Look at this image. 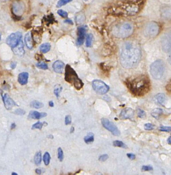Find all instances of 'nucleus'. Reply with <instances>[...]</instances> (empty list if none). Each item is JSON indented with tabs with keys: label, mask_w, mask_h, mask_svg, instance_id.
Wrapping results in <instances>:
<instances>
[{
	"label": "nucleus",
	"mask_w": 171,
	"mask_h": 175,
	"mask_svg": "<svg viewBox=\"0 0 171 175\" xmlns=\"http://www.w3.org/2000/svg\"><path fill=\"white\" fill-rule=\"evenodd\" d=\"M141 50L137 43L127 41L121 46L120 51V61L126 69H132L138 65L141 60Z\"/></svg>",
	"instance_id": "obj_1"
},
{
	"label": "nucleus",
	"mask_w": 171,
	"mask_h": 175,
	"mask_svg": "<svg viewBox=\"0 0 171 175\" xmlns=\"http://www.w3.org/2000/svg\"><path fill=\"white\" fill-rule=\"evenodd\" d=\"M125 84L131 94L138 97L146 95L151 90L150 80L146 75H139L134 79H128Z\"/></svg>",
	"instance_id": "obj_2"
},
{
	"label": "nucleus",
	"mask_w": 171,
	"mask_h": 175,
	"mask_svg": "<svg viewBox=\"0 0 171 175\" xmlns=\"http://www.w3.org/2000/svg\"><path fill=\"white\" fill-rule=\"evenodd\" d=\"M144 2V0L124 1L119 7V9L121 10V13L129 15H136L140 10Z\"/></svg>",
	"instance_id": "obj_3"
},
{
	"label": "nucleus",
	"mask_w": 171,
	"mask_h": 175,
	"mask_svg": "<svg viewBox=\"0 0 171 175\" xmlns=\"http://www.w3.org/2000/svg\"><path fill=\"white\" fill-rule=\"evenodd\" d=\"M134 29V25L132 23L123 22L115 26L112 33L117 38H128L133 34Z\"/></svg>",
	"instance_id": "obj_4"
},
{
	"label": "nucleus",
	"mask_w": 171,
	"mask_h": 175,
	"mask_svg": "<svg viewBox=\"0 0 171 175\" xmlns=\"http://www.w3.org/2000/svg\"><path fill=\"white\" fill-rule=\"evenodd\" d=\"M65 80L66 82L73 85L77 90H80L84 86V83L78 77L75 70L69 65L66 66Z\"/></svg>",
	"instance_id": "obj_5"
},
{
	"label": "nucleus",
	"mask_w": 171,
	"mask_h": 175,
	"mask_svg": "<svg viewBox=\"0 0 171 175\" xmlns=\"http://www.w3.org/2000/svg\"><path fill=\"white\" fill-rule=\"evenodd\" d=\"M165 70V64L162 60H156L150 66V73L155 80H159L162 78Z\"/></svg>",
	"instance_id": "obj_6"
},
{
	"label": "nucleus",
	"mask_w": 171,
	"mask_h": 175,
	"mask_svg": "<svg viewBox=\"0 0 171 175\" xmlns=\"http://www.w3.org/2000/svg\"><path fill=\"white\" fill-rule=\"evenodd\" d=\"M159 26L155 22L148 23L144 29V35L148 38H154L158 34Z\"/></svg>",
	"instance_id": "obj_7"
},
{
	"label": "nucleus",
	"mask_w": 171,
	"mask_h": 175,
	"mask_svg": "<svg viewBox=\"0 0 171 175\" xmlns=\"http://www.w3.org/2000/svg\"><path fill=\"white\" fill-rule=\"evenodd\" d=\"M92 86L94 90L100 95L106 94L110 90V87L101 80H94L92 82Z\"/></svg>",
	"instance_id": "obj_8"
},
{
	"label": "nucleus",
	"mask_w": 171,
	"mask_h": 175,
	"mask_svg": "<svg viewBox=\"0 0 171 175\" xmlns=\"http://www.w3.org/2000/svg\"><path fill=\"white\" fill-rule=\"evenodd\" d=\"M22 40V35L20 32L13 33L8 37L6 39V43L12 48L15 47Z\"/></svg>",
	"instance_id": "obj_9"
},
{
	"label": "nucleus",
	"mask_w": 171,
	"mask_h": 175,
	"mask_svg": "<svg viewBox=\"0 0 171 175\" xmlns=\"http://www.w3.org/2000/svg\"><path fill=\"white\" fill-rule=\"evenodd\" d=\"M101 121L103 127L107 130L110 131L113 135L115 136H119L120 135V132L113 123L112 122L108 119L104 118H102Z\"/></svg>",
	"instance_id": "obj_10"
},
{
	"label": "nucleus",
	"mask_w": 171,
	"mask_h": 175,
	"mask_svg": "<svg viewBox=\"0 0 171 175\" xmlns=\"http://www.w3.org/2000/svg\"><path fill=\"white\" fill-rule=\"evenodd\" d=\"M13 10L14 15L20 17V15H22L24 12L25 6L21 2L15 1L13 3Z\"/></svg>",
	"instance_id": "obj_11"
},
{
	"label": "nucleus",
	"mask_w": 171,
	"mask_h": 175,
	"mask_svg": "<svg viewBox=\"0 0 171 175\" xmlns=\"http://www.w3.org/2000/svg\"><path fill=\"white\" fill-rule=\"evenodd\" d=\"M3 100L5 108L7 110H10L15 106H18L16 103L7 94L3 96Z\"/></svg>",
	"instance_id": "obj_12"
},
{
	"label": "nucleus",
	"mask_w": 171,
	"mask_h": 175,
	"mask_svg": "<svg viewBox=\"0 0 171 175\" xmlns=\"http://www.w3.org/2000/svg\"><path fill=\"white\" fill-rule=\"evenodd\" d=\"M134 115V110L131 108H126L122 110L119 117L121 119H128L132 118Z\"/></svg>",
	"instance_id": "obj_13"
},
{
	"label": "nucleus",
	"mask_w": 171,
	"mask_h": 175,
	"mask_svg": "<svg viewBox=\"0 0 171 175\" xmlns=\"http://www.w3.org/2000/svg\"><path fill=\"white\" fill-rule=\"evenodd\" d=\"M78 39L77 41V44L78 46L82 45L84 41L86 33V27L85 26H82L78 28Z\"/></svg>",
	"instance_id": "obj_14"
},
{
	"label": "nucleus",
	"mask_w": 171,
	"mask_h": 175,
	"mask_svg": "<svg viewBox=\"0 0 171 175\" xmlns=\"http://www.w3.org/2000/svg\"><path fill=\"white\" fill-rule=\"evenodd\" d=\"M13 53L19 57H23L25 54V50L24 49V44L22 40L21 41L19 44L15 47L12 48Z\"/></svg>",
	"instance_id": "obj_15"
},
{
	"label": "nucleus",
	"mask_w": 171,
	"mask_h": 175,
	"mask_svg": "<svg viewBox=\"0 0 171 175\" xmlns=\"http://www.w3.org/2000/svg\"><path fill=\"white\" fill-rule=\"evenodd\" d=\"M162 49L165 52L168 53L171 51V38L170 35L165 36L161 42Z\"/></svg>",
	"instance_id": "obj_16"
},
{
	"label": "nucleus",
	"mask_w": 171,
	"mask_h": 175,
	"mask_svg": "<svg viewBox=\"0 0 171 175\" xmlns=\"http://www.w3.org/2000/svg\"><path fill=\"white\" fill-rule=\"evenodd\" d=\"M65 66L64 63L60 60H57L53 63V68L55 73H62L63 69Z\"/></svg>",
	"instance_id": "obj_17"
},
{
	"label": "nucleus",
	"mask_w": 171,
	"mask_h": 175,
	"mask_svg": "<svg viewBox=\"0 0 171 175\" xmlns=\"http://www.w3.org/2000/svg\"><path fill=\"white\" fill-rule=\"evenodd\" d=\"M47 114L46 113H40L37 111L32 110L30 111L29 115L28 116V118L31 119H40L42 118L46 117Z\"/></svg>",
	"instance_id": "obj_18"
},
{
	"label": "nucleus",
	"mask_w": 171,
	"mask_h": 175,
	"mask_svg": "<svg viewBox=\"0 0 171 175\" xmlns=\"http://www.w3.org/2000/svg\"><path fill=\"white\" fill-rule=\"evenodd\" d=\"M25 45L29 49H32L33 47V36L31 32H28L25 35L24 38Z\"/></svg>",
	"instance_id": "obj_19"
},
{
	"label": "nucleus",
	"mask_w": 171,
	"mask_h": 175,
	"mask_svg": "<svg viewBox=\"0 0 171 175\" xmlns=\"http://www.w3.org/2000/svg\"><path fill=\"white\" fill-rule=\"evenodd\" d=\"M29 77V74L27 72L20 73L18 75V82L21 85H26L28 82V79Z\"/></svg>",
	"instance_id": "obj_20"
},
{
	"label": "nucleus",
	"mask_w": 171,
	"mask_h": 175,
	"mask_svg": "<svg viewBox=\"0 0 171 175\" xmlns=\"http://www.w3.org/2000/svg\"><path fill=\"white\" fill-rule=\"evenodd\" d=\"M163 110L160 108H156L154 109L152 111L151 113V115L152 116V117H153L154 118H155L156 119L158 120L160 119V118L161 117V116L163 115Z\"/></svg>",
	"instance_id": "obj_21"
},
{
	"label": "nucleus",
	"mask_w": 171,
	"mask_h": 175,
	"mask_svg": "<svg viewBox=\"0 0 171 175\" xmlns=\"http://www.w3.org/2000/svg\"><path fill=\"white\" fill-rule=\"evenodd\" d=\"M156 100L158 103L159 104L161 105H164V103L165 102L166 100V96L163 93H159L155 96Z\"/></svg>",
	"instance_id": "obj_22"
},
{
	"label": "nucleus",
	"mask_w": 171,
	"mask_h": 175,
	"mask_svg": "<svg viewBox=\"0 0 171 175\" xmlns=\"http://www.w3.org/2000/svg\"><path fill=\"white\" fill-rule=\"evenodd\" d=\"M50 48H51V45L48 43H43L40 46V50L41 52L43 53H48L50 50Z\"/></svg>",
	"instance_id": "obj_23"
},
{
	"label": "nucleus",
	"mask_w": 171,
	"mask_h": 175,
	"mask_svg": "<svg viewBox=\"0 0 171 175\" xmlns=\"http://www.w3.org/2000/svg\"><path fill=\"white\" fill-rule=\"evenodd\" d=\"M84 140L86 144H90L94 141V134L93 133H88L87 135L84 138Z\"/></svg>",
	"instance_id": "obj_24"
},
{
	"label": "nucleus",
	"mask_w": 171,
	"mask_h": 175,
	"mask_svg": "<svg viewBox=\"0 0 171 175\" xmlns=\"http://www.w3.org/2000/svg\"><path fill=\"white\" fill-rule=\"evenodd\" d=\"M30 106L31 108H41L44 107V104L43 103L39 102L38 101H33L30 103Z\"/></svg>",
	"instance_id": "obj_25"
},
{
	"label": "nucleus",
	"mask_w": 171,
	"mask_h": 175,
	"mask_svg": "<svg viewBox=\"0 0 171 175\" xmlns=\"http://www.w3.org/2000/svg\"><path fill=\"white\" fill-rule=\"evenodd\" d=\"M34 162L36 165H40L42 162V154L41 152H38L35 153L34 157Z\"/></svg>",
	"instance_id": "obj_26"
},
{
	"label": "nucleus",
	"mask_w": 171,
	"mask_h": 175,
	"mask_svg": "<svg viewBox=\"0 0 171 175\" xmlns=\"http://www.w3.org/2000/svg\"><path fill=\"white\" fill-rule=\"evenodd\" d=\"M93 35L92 33L88 34L87 36L85 44L86 47H91L92 44V42L93 41Z\"/></svg>",
	"instance_id": "obj_27"
},
{
	"label": "nucleus",
	"mask_w": 171,
	"mask_h": 175,
	"mask_svg": "<svg viewBox=\"0 0 171 175\" xmlns=\"http://www.w3.org/2000/svg\"><path fill=\"white\" fill-rule=\"evenodd\" d=\"M36 66L39 68L41 69H43V70H46L48 68L47 64L44 62H43V61H41V62H39L38 63H37Z\"/></svg>",
	"instance_id": "obj_28"
},
{
	"label": "nucleus",
	"mask_w": 171,
	"mask_h": 175,
	"mask_svg": "<svg viewBox=\"0 0 171 175\" xmlns=\"http://www.w3.org/2000/svg\"><path fill=\"white\" fill-rule=\"evenodd\" d=\"M113 145L115 147H119V148H127V146L121 141H119V140H116L114 141L113 142Z\"/></svg>",
	"instance_id": "obj_29"
},
{
	"label": "nucleus",
	"mask_w": 171,
	"mask_h": 175,
	"mask_svg": "<svg viewBox=\"0 0 171 175\" xmlns=\"http://www.w3.org/2000/svg\"><path fill=\"white\" fill-rule=\"evenodd\" d=\"M43 161L45 165H48L50 163V156L48 152H46L43 156Z\"/></svg>",
	"instance_id": "obj_30"
},
{
	"label": "nucleus",
	"mask_w": 171,
	"mask_h": 175,
	"mask_svg": "<svg viewBox=\"0 0 171 175\" xmlns=\"http://www.w3.org/2000/svg\"><path fill=\"white\" fill-rule=\"evenodd\" d=\"M62 90V87L60 85H57L55 86L53 92H54V94L55 95L57 98L59 97L60 94Z\"/></svg>",
	"instance_id": "obj_31"
},
{
	"label": "nucleus",
	"mask_w": 171,
	"mask_h": 175,
	"mask_svg": "<svg viewBox=\"0 0 171 175\" xmlns=\"http://www.w3.org/2000/svg\"><path fill=\"white\" fill-rule=\"evenodd\" d=\"M73 0H59L57 3V7L60 8L63 6L65 5L69 2H71Z\"/></svg>",
	"instance_id": "obj_32"
},
{
	"label": "nucleus",
	"mask_w": 171,
	"mask_h": 175,
	"mask_svg": "<svg viewBox=\"0 0 171 175\" xmlns=\"http://www.w3.org/2000/svg\"><path fill=\"white\" fill-rule=\"evenodd\" d=\"M137 114L138 117L140 118H144L146 117V112L144 110L140 109V108H138L137 110Z\"/></svg>",
	"instance_id": "obj_33"
},
{
	"label": "nucleus",
	"mask_w": 171,
	"mask_h": 175,
	"mask_svg": "<svg viewBox=\"0 0 171 175\" xmlns=\"http://www.w3.org/2000/svg\"><path fill=\"white\" fill-rule=\"evenodd\" d=\"M44 123H42L41 122H38L35 123V124H34L32 126V129H39V130H41L42 128L43 127Z\"/></svg>",
	"instance_id": "obj_34"
},
{
	"label": "nucleus",
	"mask_w": 171,
	"mask_h": 175,
	"mask_svg": "<svg viewBox=\"0 0 171 175\" xmlns=\"http://www.w3.org/2000/svg\"><path fill=\"white\" fill-rule=\"evenodd\" d=\"M58 157L59 160H60L61 162L63 161V158H64L63 152V150L61 148H59L58 149Z\"/></svg>",
	"instance_id": "obj_35"
},
{
	"label": "nucleus",
	"mask_w": 171,
	"mask_h": 175,
	"mask_svg": "<svg viewBox=\"0 0 171 175\" xmlns=\"http://www.w3.org/2000/svg\"><path fill=\"white\" fill-rule=\"evenodd\" d=\"M57 13L59 15L63 18H67L68 17V13L64 10L59 9L57 11Z\"/></svg>",
	"instance_id": "obj_36"
},
{
	"label": "nucleus",
	"mask_w": 171,
	"mask_h": 175,
	"mask_svg": "<svg viewBox=\"0 0 171 175\" xmlns=\"http://www.w3.org/2000/svg\"><path fill=\"white\" fill-rule=\"evenodd\" d=\"M144 128L145 130H151L154 129L155 125L151 124V123H146V124H144Z\"/></svg>",
	"instance_id": "obj_37"
},
{
	"label": "nucleus",
	"mask_w": 171,
	"mask_h": 175,
	"mask_svg": "<svg viewBox=\"0 0 171 175\" xmlns=\"http://www.w3.org/2000/svg\"><path fill=\"white\" fill-rule=\"evenodd\" d=\"M159 130L162 132H170L171 130V128L170 126H161L159 128Z\"/></svg>",
	"instance_id": "obj_38"
},
{
	"label": "nucleus",
	"mask_w": 171,
	"mask_h": 175,
	"mask_svg": "<svg viewBox=\"0 0 171 175\" xmlns=\"http://www.w3.org/2000/svg\"><path fill=\"white\" fill-rule=\"evenodd\" d=\"M141 170L142 171H150L153 170V168L151 165H144L142 166Z\"/></svg>",
	"instance_id": "obj_39"
},
{
	"label": "nucleus",
	"mask_w": 171,
	"mask_h": 175,
	"mask_svg": "<svg viewBox=\"0 0 171 175\" xmlns=\"http://www.w3.org/2000/svg\"><path fill=\"white\" fill-rule=\"evenodd\" d=\"M15 114L16 115H25V110L19 108V109H17L15 110Z\"/></svg>",
	"instance_id": "obj_40"
},
{
	"label": "nucleus",
	"mask_w": 171,
	"mask_h": 175,
	"mask_svg": "<svg viewBox=\"0 0 171 175\" xmlns=\"http://www.w3.org/2000/svg\"><path fill=\"white\" fill-rule=\"evenodd\" d=\"M71 116H66L65 118V123L66 125L71 124Z\"/></svg>",
	"instance_id": "obj_41"
},
{
	"label": "nucleus",
	"mask_w": 171,
	"mask_h": 175,
	"mask_svg": "<svg viewBox=\"0 0 171 175\" xmlns=\"http://www.w3.org/2000/svg\"><path fill=\"white\" fill-rule=\"evenodd\" d=\"M108 158V155L107 154H104V155H102L100 156V157L99 158V160L101 162H104V161H106Z\"/></svg>",
	"instance_id": "obj_42"
},
{
	"label": "nucleus",
	"mask_w": 171,
	"mask_h": 175,
	"mask_svg": "<svg viewBox=\"0 0 171 175\" xmlns=\"http://www.w3.org/2000/svg\"><path fill=\"white\" fill-rule=\"evenodd\" d=\"M127 156H128L131 160H134V159L136 158V156L135 155L133 154H132V153H128V154H127Z\"/></svg>",
	"instance_id": "obj_43"
},
{
	"label": "nucleus",
	"mask_w": 171,
	"mask_h": 175,
	"mask_svg": "<svg viewBox=\"0 0 171 175\" xmlns=\"http://www.w3.org/2000/svg\"><path fill=\"white\" fill-rule=\"evenodd\" d=\"M17 65V63L15 61H13V62H11V63H10V67L11 68L13 69H15Z\"/></svg>",
	"instance_id": "obj_44"
},
{
	"label": "nucleus",
	"mask_w": 171,
	"mask_h": 175,
	"mask_svg": "<svg viewBox=\"0 0 171 175\" xmlns=\"http://www.w3.org/2000/svg\"><path fill=\"white\" fill-rule=\"evenodd\" d=\"M64 22L67 23V24H71V25H73V22L71 20H67L65 21Z\"/></svg>",
	"instance_id": "obj_45"
},
{
	"label": "nucleus",
	"mask_w": 171,
	"mask_h": 175,
	"mask_svg": "<svg viewBox=\"0 0 171 175\" xmlns=\"http://www.w3.org/2000/svg\"><path fill=\"white\" fill-rule=\"evenodd\" d=\"M35 173H37L38 175H41V173H42V171L40 169L37 168V169L35 170Z\"/></svg>",
	"instance_id": "obj_46"
},
{
	"label": "nucleus",
	"mask_w": 171,
	"mask_h": 175,
	"mask_svg": "<svg viewBox=\"0 0 171 175\" xmlns=\"http://www.w3.org/2000/svg\"><path fill=\"white\" fill-rule=\"evenodd\" d=\"M49 105L50 106V107H53L54 106V103L53 102V101H51L49 102Z\"/></svg>",
	"instance_id": "obj_47"
},
{
	"label": "nucleus",
	"mask_w": 171,
	"mask_h": 175,
	"mask_svg": "<svg viewBox=\"0 0 171 175\" xmlns=\"http://www.w3.org/2000/svg\"><path fill=\"white\" fill-rule=\"evenodd\" d=\"M171 136H170L169 137V138H168V144H171Z\"/></svg>",
	"instance_id": "obj_48"
},
{
	"label": "nucleus",
	"mask_w": 171,
	"mask_h": 175,
	"mask_svg": "<svg viewBox=\"0 0 171 175\" xmlns=\"http://www.w3.org/2000/svg\"><path fill=\"white\" fill-rule=\"evenodd\" d=\"M75 131V128L73 127H71V133H73Z\"/></svg>",
	"instance_id": "obj_49"
},
{
	"label": "nucleus",
	"mask_w": 171,
	"mask_h": 175,
	"mask_svg": "<svg viewBox=\"0 0 171 175\" xmlns=\"http://www.w3.org/2000/svg\"><path fill=\"white\" fill-rule=\"evenodd\" d=\"M15 123H13V124L11 125V129H13V128H15Z\"/></svg>",
	"instance_id": "obj_50"
},
{
	"label": "nucleus",
	"mask_w": 171,
	"mask_h": 175,
	"mask_svg": "<svg viewBox=\"0 0 171 175\" xmlns=\"http://www.w3.org/2000/svg\"><path fill=\"white\" fill-rule=\"evenodd\" d=\"M12 175H18V174L15 173H12Z\"/></svg>",
	"instance_id": "obj_51"
},
{
	"label": "nucleus",
	"mask_w": 171,
	"mask_h": 175,
	"mask_svg": "<svg viewBox=\"0 0 171 175\" xmlns=\"http://www.w3.org/2000/svg\"><path fill=\"white\" fill-rule=\"evenodd\" d=\"M1 35H0V41H1Z\"/></svg>",
	"instance_id": "obj_52"
},
{
	"label": "nucleus",
	"mask_w": 171,
	"mask_h": 175,
	"mask_svg": "<svg viewBox=\"0 0 171 175\" xmlns=\"http://www.w3.org/2000/svg\"><path fill=\"white\" fill-rule=\"evenodd\" d=\"M85 1H88V0H85Z\"/></svg>",
	"instance_id": "obj_53"
}]
</instances>
